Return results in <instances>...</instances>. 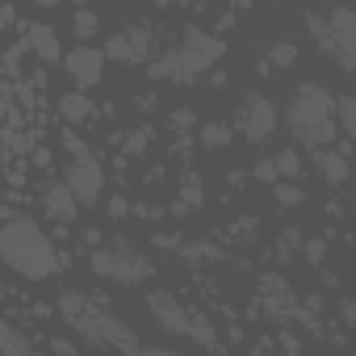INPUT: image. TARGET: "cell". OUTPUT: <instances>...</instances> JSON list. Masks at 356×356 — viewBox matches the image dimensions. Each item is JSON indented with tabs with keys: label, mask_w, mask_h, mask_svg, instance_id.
I'll return each mask as SVG.
<instances>
[{
	"label": "cell",
	"mask_w": 356,
	"mask_h": 356,
	"mask_svg": "<svg viewBox=\"0 0 356 356\" xmlns=\"http://www.w3.org/2000/svg\"><path fill=\"white\" fill-rule=\"evenodd\" d=\"M277 172L285 176V181H298V176H302V155H298L293 147H285V151L277 155Z\"/></svg>",
	"instance_id": "obj_23"
},
{
	"label": "cell",
	"mask_w": 356,
	"mask_h": 356,
	"mask_svg": "<svg viewBox=\"0 0 356 356\" xmlns=\"http://www.w3.org/2000/svg\"><path fill=\"white\" fill-rule=\"evenodd\" d=\"M277 176H281V172H277V159H260V163H256V181L277 185Z\"/></svg>",
	"instance_id": "obj_28"
},
{
	"label": "cell",
	"mask_w": 356,
	"mask_h": 356,
	"mask_svg": "<svg viewBox=\"0 0 356 356\" xmlns=\"http://www.w3.org/2000/svg\"><path fill=\"white\" fill-rule=\"evenodd\" d=\"M277 202L289 210V206H302V202H306V193H302V185H277Z\"/></svg>",
	"instance_id": "obj_26"
},
{
	"label": "cell",
	"mask_w": 356,
	"mask_h": 356,
	"mask_svg": "<svg viewBox=\"0 0 356 356\" xmlns=\"http://www.w3.org/2000/svg\"><path fill=\"white\" fill-rule=\"evenodd\" d=\"M0 256H5V264L17 277H26V281H47L63 264L55 243H51V235L26 214H9L5 218V231H0Z\"/></svg>",
	"instance_id": "obj_1"
},
{
	"label": "cell",
	"mask_w": 356,
	"mask_h": 356,
	"mask_svg": "<svg viewBox=\"0 0 356 356\" xmlns=\"http://www.w3.org/2000/svg\"><path fill=\"white\" fill-rule=\"evenodd\" d=\"M193 343H202L206 352H218V327L206 318V314H193V335H189Z\"/></svg>",
	"instance_id": "obj_22"
},
{
	"label": "cell",
	"mask_w": 356,
	"mask_h": 356,
	"mask_svg": "<svg viewBox=\"0 0 356 356\" xmlns=\"http://www.w3.org/2000/svg\"><path fill=\"white\" fill-rule=\"evenodd\" d=\"M181 67H185V80H197L202 72H210L222 55H227V42L218 38V34H210V30H202V26H189L185 30V38H181Z\"/></svg>",
	"instance_id": "obj_6"
},
{
	"label": "cell",
	"mask_w": 356,
	"mask_h": 356,
	"mask_svg": "<svg viewBox=\"0 0 356 356\" xmlns=\"http://www.w3.org/2000/svg\"><path fill=\"white\" fill-rule=\"evenodd\" d=\"M147 76L151 80H172V84H189L185 80V67H181V51H163V55H155L151 59V67H147Z\"/></svg>",
	"instance_id": "obj_14"
},
{
	"label": "cell",
	"mask_w": 356,
	"mask_h": 356,
	"mask_svg": "<svg viewBox=\"0 0 356 356\" xmlns=\"http://www.w3.org/2000/svg\"><path fill=\"white\" fill-rule=\"evenodd\" d=\"M0 348H5V356H42V352L34 348V339L22 335L13 323H5V331H0Z\"/></svg>",
	"instance_id": "obj_18"
},
{
	"label": "cell",
	"mask_w": 356,
	"mask_h": 356,
	"mask_svg": "<svg viewBox=\"0 0 356 356\" xmlns=\"http://www.w3.org/2000/svg\"><path fill=\"white\" fill-rule=\"evenodd\" d=\"M231 138H235V134H231V126H227V122H206V126L197 130V143H202L206 151H222Z\"/></svg>",
	"instance_id": "obj_20"
},
{
	"label": "cell",
	"mask_w": 356,
	"mask_h": 356,
	"mask_svg": "<svg viewBox=\"0 0 356 356\" xmlns=\"http://www.w3.org/2000/svg\"><path fill=\"white\" fill-rule=\"evenodd\" d=\"M289 130L302 138V147H314L323 155V147L335 143V97L318 84V80H302L289 92V109H285Z\"/></svg>",
	"instance_id": "obj_3"
},
{
	"label": "cell",
	"mask_w": 356,
	"mask_h": 356,
	"mask_svg": "<svg viewBox=\"0 0 356 356\" xmlns=\"http://www.w3.org/2000/svg\"><path fill=\"white\" fill-rule=\"evenodd\" d=\"M323 239H314V243H306V256H310V264H323Z\"/></svg>",
	"instance_id": "obj_29"
},
{
	"label": "cell",
	"mask_w": 356,
	"mask_h": 356,
	"mask_svg": "<svg viewBox=\"0 0 356 356\" xmlns=\"http://www.w3.org/2000/svg\"><path fill=\"white\" fill-rule=\"evenodd\" d=\"M147 143H151V126H138V130H126V151H134V155H143V151H147Z\"/></svg>",
	"instance_id": "obj_24"
},
{
	"label": "cell",
	"mask_w": 356,
	"mask_h": 356,
	"mask_svg": "<svg viewBox=\"0 0 356 356\" xmlns=\"http://www.w3.org/2000/svg\"><path fill=\"white\" fill-rule=\"evenodd\" d=\"M67 189L76 193V202L80 206H101V189H105V168H101V159L88 151V155H76V159H67Z\"/></svg>",
	"instance_id": "obj_7"
},
{
	"label": "cell",
	"mask_w": 356,
	"mask_h": 356,
	"mask_svg": "<svg viewBox=\"0 0 356 356\" xmlns=\"http://www.w3.org/2000/svg\"><path fill=\"white\" fill-rule=\"evenodd\" d=\"M59 310H63V318H67L80 335H88L92 343H109V348H118V352L143 356V343H138L134 327H126V323L109 310V298H105V293L67 289V293L59 298Z\"/></svg>",
	"instance_id": "obj_2"
},
{
	"label": "cell",
	"mask_w": 356,
	"mask_h": 356,
	"mask_svg": "<svg viewBox=\"0 0 356 356\" xmlns=\"http://www.w3.org/2000/svg\"><path fill=\"white\" fill-rule=\"evenodd\" d=\"M34 163H38V168H47V163H51V151H42V147H38V151H34Z\"/></svg>",
	"instance_id": "obj_32"
},
{
	"label": "cell",
	"mask_w": 356,
	"mask_h": 356,
	"mask_svg": "<svg viewBox=\"0 0 356 356\" xmlns=\"http://www.w3.org/2000/svg\"><path fill=\"white\" fill-rule=\"evenodd\" d=\"M22 55H26V42H17V47L5 51V76L9 80H17V72H22Z\"/></svg>",
	"instance_id": "obj_25"
},
{
	"label": "cell",
	"mask_w": 356,
	"mask_h": 356,
	"mask_svg": "<svg viewBox=\"0 0 356 356\" xmlns=\"http://www.w3.org/2000/svg\"><path fill=\"white\" fill-rule=\"evenodd\" d=\"M318 168H323V181L327 185H343L348 181V155H343V147H335V151H323L318 155Z\"/></svg>",
	"instance_id": "obj_16"
},
{
	"label": "cell",
	"mask_w": 356,
	"mask_h": 356,
	"mask_svg": "<svg viewBox=\"0 0 356 356\" xmlns=\"http://www.w3.org/2000/svg\"><path fill=\"white\" fill-rule=\"evenodd\" d=\"M126 210H130V206H126L122 197H113V202H109V214H113V218H126Z\"/></svg>",
	"instance_id": "obj_30"
},
{
	"label": "cell",
	"mask_w": 356,
	"mask_h": 356,
	"mask_svg": "<svg viewBox=\"0 0 356 356\" xmlns=\"http://www.w3.org/2000/svg\"><path fill=\"white\" fill-rule=\"evenodd\" d=\"M42 210L55 218V222H76V214H80V202H76V193L67 189V181H51L47 189H42Z\"/></svg>",
	"instance_id": "obj_13"
},
{
	"label": "cell",
	"mask_w": 356,
	"mask_h": 356,
	"mask_svg": "<svg viewBox=\"0 0 356 356\" xmlns=\"http://www.w3.org/2000/svg\"><path fill=\"white\" fill-rule=\"evenodd\" d=\"M97 30H101V17H97L92 9H76V13H72V34L80 38V47H88V38H92Z\"/></svg>",
	"instance_id": "obj_21"
},
{
	"label": "cell",
	"mask_w": 356,
	"mask_h": 356,
	"mask_svg": "<svg viewBox=\"0 0 356 356\" xmlns=\"http://www.w3.org/2000/svg\"><path fill=\"white\" fill-rule=\"evenodd\" d=\"M88 264H92V273L97 277H105V281H113V285H143V281H151L155 277V260L147 256V252H138L130 239H109V243H101L92 256H88Z\"/></svg>",
	"instance_id": "obj_4"
},
{
	"label": "cell",
	"mask_w": 356,
	"mask_h": 356,
	"mask_svg": "<svg viewBox=\"0 0 356 356\" xmlns=\"http://www.w3.org/2000/svg\"><path fill=\"white\" fill-rule=\"evenodd\" d=\"M22 42H26V51L38 59V63H63L67 55H63V42H59V30L51 26V22H30V26H22Z\"/></svg>",
	"instance_id": "obj_12"
},
{
	"label": "cell",
	"mask_w": 356,
	"mask_h": 356,
	"mask_svg": "<svg viewBox=\"0 0 356 356\" xmlns=\"http://www.w3.org/2000/svg\"><path fill=\"white\" fill-rule=\"evenodd\" d=\"M147 55H151V26L147 22L126 26V30L109 34V42H105V59H118V63H130V67L147 63Z\"/></svg>",
	"instance_id": "obj_10"
},
{
	"label": "cell",
	"mask_w": 356,
	"mask_h": 356,
	"mask_svg": "<svg viewBox=\"0 0 356 356\" xmlns=\"http://www.w3.org/2000/svg\"><path fill=\"white\" fill-rule=\"evenodd\" d=\"M293 59H298V47H293V42H277V47H268V51L260 55V67H256V72H260V76H268V72L289 67Z\"/></svg>",
	"instance_id": "obj_17"
},
{
	"label": "cell",
	"mask_w": 356,
	"mask_h": 356,
	"mask_svg": "<svg viewBox=\"0 0 356 356\" xmlns=\"http://www.w3.org/2000/svg\"><path fill=\"white\" fill-rule=\"evenodd\" d=\"M335 122H339V134L348 143H356V92L335 97Z\"/></svg>",
	"instance_id": "obj_19"
},
{
	"label": "cell",
	"mask_w": 356,
	"mask_h": 356,
	"mask_svg": "<svg viewBox=\"0 0 356 356\" xmlns=\"http://www.w3.org/2000/svg\"><path fill=\"white\" fill-rule=\"evenodd\" d=\"M59 118H63V122H88V118H92L88 92H80V88L63 92V97H59Z\"/></svg>",
	"instance_id": "obj_15"
},
{
	"label": "cell",
	"mask_w": 356,
	"mask_h": 356,
	"mask_svg": "<svg viewBox=\"0 0 356 356\" xmlns=\"http://www.w3.org/2000/svg\"><path fill=\"white\" fill-rule=\"evenodd\" d=\"M306 30L331 55L343 72H356V9H331V13H306Z\"/></svg>",
	"instance_id": "obj_5"
},
{
	"label": "cell",
	"mask_w": 356,
	"mask_h": 356,
	"mask_svg": "<svg viewBox=\"0 0 356 356\" xmlns=\"http://www.w3.org/2000/svg\"><path fill=\"white\" fill-rule=\"evenodd\" d=\"M147 310H151V318L159 323V331H168V335H193V310H185V302L181 298H172L168 289H151L147 293Z\"/></svg>",
	"instance_id": "obj_9"
},
{
	"label": "cell",
	"mask_w": 356,
	"mask_h": 356,
	"mask_svg": "<svg viewBox=\"0 0 356 356\" xmlns=\"http://www.w3.org/2000/svg\"><path fill=\"white\" fill-rule=\"evenodd\" d=\"M235 126L248 143H264L273 130H277V109L264 92H243L239 101V113H235Z\"/></svg>",
	"instance_id": "obj_8"
},
{
	"label": "cell",
	"mask_w": 356,
	"mask_h": 356,
	"mask_svg": "<svg viewBox=\"0 0 356 356\" xmlns=\"http://www.w3.org/2000/svg\"><path fill=\"white\" fill-rule=\"evenodd\" d=\"M143 356H181V352H168V348H143Z\"/></svg>",
	"instance_id": "obj_31"
},
{
	"label": "cell",
	"mask_w": 356,
	"mask_h": 356,
	"mask_svg": "<svg viewBox=\"0 0 356 356\" xmlns=\"http://www.w3.org/2000/svg\"><path fill=\"white\" fill-rule=\"evenodd\" d=\"M63 72H67V80H72L80 92H88V88L101 84V76H105V51H97L92 42H88V47H72L67 59H63Z\"/></svg>",
	"instance_id": "obj_11"
},
{
	"label": "cell",
	"mask_w": 356,
	"mask_h": 356,
	"mask_svg": "<svg viewBox=\"0 0 356 356\" xmlns=\"http://www.w3.org/2000/svg\"><path fill=\"white\" fill-rule=\"evenodd\" d=\"M181 252H185V256H193V260H218V252H214L210 243H185Z\"/></svg>",
	"instance_id": "obj_27"
}]
</instances>
